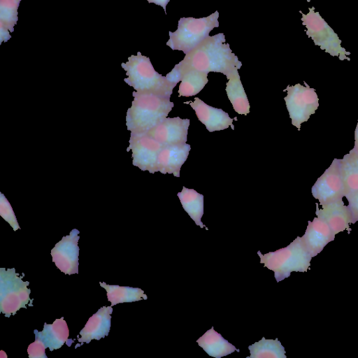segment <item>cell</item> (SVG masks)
<instances>
[{
  "instance_id": "30",
  "label": "cell",
  "mask_w": 358,
  "mask_h": 358,
  "mask_svg": "<svg viewBox=\"0 0 358 358\" xmlns=\"http://www.w3.org/2000/svg\"><path fill=\"white\" fill-rule=\"evenodd\" d=\"M183 74L179 67L176 65L166 76L168 81L175 87L179 81H181Z\"/></svg>"
},
{
  "instance_id": "22",
  "label": "cell",
  "mask_w": 358,
  "mask_h": 358,
  "mask_svg": "<svg viewBox=\"0 0 358 358\" xmlns=\"http://www.w3.org/2000/svg\"><path fill=\"white\" fill-rule=\"evenodd\" d=\"M99 284L106 289L108 300L112 306L120 303H131L148 298L143 290L138 287L111 285L101 282Z\"/></svg>"
},
{
  "instance_id": "15",
  "label": "cell",
  "mask_w": 358,
  "mask_h": 358,
  "mask_svg": "<svg viewBox=\"0 0 358 358\" xmlns=\"http://www.w3.org/2000/svg\"><path fill=\"white\" fill-rule=\"evenodd\" d=\"M189 103L194 110L199 120L206 126L208 131L224 130L229 126L234 129V120L222 109L210 106L198 97Z\"/></svg>"
},
{
  "instance_id": "10",
  "label": "cell",
  "mask_w": 358,
  "mask_h": 358,
  "mask_svg": "<svg viewBox=\"0 0 358 358\" xmlns=\"http://www.w3.org/2000/svg\"><path fill=\"white\" fill-rule=\"evenodd\" d=\"M163 145L148 134H130L127 151L131 150L132 164L150 173L156 172L159 153Z\"/></svg>"
},
{
  "instance_id": "6",
  "label": "cell",
  "mask_w": 358,
  "mask_h": 358,
  "mask_svg": "<svg viewBox=\"0 0 358 358\" xmlns=\"http://www.w3.org/2000/svg\"><path fill=\"white\" fill-rule=\"evenodd\" d=\"M302 15L301 21L306 27V35L310 38L315 45L333 57H338L340 60L350 59V52L341 46L342 41L338 34L322 18L315 7L308 8L306 14L299 11Z\"/></svg>"
},
{
  "instance_id": "4",
  "label": "cell",
  "mask_w": 358,
  "mask_h": 358,
  "mask_svg": "<svg viewBox=\"0 0 358 358\" xmlns=\"http://www.w3.org/2000/svg\"><path fill=\"white\" fill-rule=\"evenodd\" d=\"M257 254L260 263L274 272L277 282L288 278L293 271L306 272L313 257L299 236L285 248L264 255L258 251Z\"/></svg>"
},
{
  "instance_id": "16",
  "label": "cell",
  "mask_w": 358,
  "mask_h": 358,
  "mask_svg": "<svg viewBox=\"0 0 358 358\" xmlns=\"http://www.w3.org/2000/svg\"><path fill=\"white\" fill-rule=\"evenodd\" d=\"M190 149V145L187 143L163 145L158 155L156 172L172 173L176 177H180L181 166L187 159Z\"/></svg>"
},
{
  "instance_id": "26",
  "label": "cell",
  "mask_w": 358,
  "mask_h": 358,
  "mask_svg": "<svg viewBox=\"0 0 358 358\" xmlns=\"http://www.w3.org/2000/svg\"><path fill=\"white\" fill-rule=\"evenodd\" d=\"M18 0H0V23L13 32L14 26L18 20Z\"/></svg>"
},
{
  "instance_id": "21",
  "label": "cell",
  "mask_w": 358,
  "mask_h": 358,
  "mask_svg": "<svg viewBox=\"0 0 358 358\" xmlns=\"http://www.w3.org/2000/svg\"><path fill=\"white\" fill-rule=\"evenodd\" d=\"M225 90L234 110L240 115H247L250 106L238 73L228 79Z\"/></svg>"
},
{
  "instance_id": "18",
  "label": "cell",
  "mask_w": 358,
  "mask_h": 358,
  "mask_svg": "<svg viewBox=\"0 0 358 358\" xmlns=\"http://www.w3.org/2000/svg\"><path fill=\"white\" fill-rule=\"evenodd\" d=\"M34 333L50 351L60 348L69 336L67 323L63 317L55 320L52 324L45 323L41 331L35 330Z\"/></svg>"
},
{
  "instance_id": "32",
  "label": "cell",
  "mask_w": 358,
  "mask_h": 358,
  "mask_svg": "<svg viewBox=\"0 0 358 358\" xmlns=\"http://www.w3.org/2000/svg\"><path fill=\"white\" fill-rule=\"evenodd\" d=\"M147 1L149 3H154L156 5L162 6L165 11V14H166V5L168 4V3L170 1V0H147Z\"/></svg>"
},
{
  "instance_id": "7",
  "label": "cell",
  "mask_w": 358,
  "mask_h": 358,
  "mask_svg": "<svg viewBox=\"0 0 358 358\" xmlns=\"http://www.w3.org/2000/svg\"><path fill=\"white\" fill-rule=\"evenodd\" d=\"M29 284L22 280L15 268H0V309L6 317L15 315L32 301Z\"/></svg>"
},
{
  "instance_id": "2",
  "label": "cell",
  "mask_w": 358,
  "mask_h": 358,
  "mask_svg": "<svg viewBox=\"0 0 358 358\" xmlns=\"http://www.w3.org/2000/svg\"><path fill=\"white\" fill-rule=\"evenodd\" d=\"M134 99L126 115V126L131 134H145L162 122L174 104L171 96L133 92Z\"/></svg>"
},
{
  "instance_id": "14",
  "label": "cell",
  "mask_w": 358,
  "mask_h": 358,
  "mask_svg": "<svg viewBox=\"0 0 358 358\" xmlns=\"http://www.w3.org/2000/svg\"><path fill=\"white\" fill-rule=\"evenodd\" d=\"M335 236L328 224L322 217L317 216L313 221H308L301 239L314 257L320 253L329 243L334 240Z\"/></svg>"
},
{
  "instance_id": "5",
  "label": "cell",
  "mask_w": 358,
  "mask_h": 358,
  "mask_svg": "<svg viewBox=\"0 0 358 358\" xmlns=\"http://www.w3.org/2000/svg\"><path fill=\"white\" fill-rule=\"evenodd\" d=\"M218 17L219 13L216 10L201 18L181 17L176 31H169V40L166 45L173 50L187 54L206 38L214 28L219 27Z\"/></svg>"
},
{
  "instance_id": "11",
  "label": "cell",
  "mask_w": 358,
  "mask_h": 358,
  "mask_svg": "<svg viewBox=\"0 0 358 358\" xmlns=\"http://www.w3.org/2000/svg\"><path fill=\"white\" fill-rule=\"evenodd\" d=\"M79 231L74 229L64 236L51 250L52 261L64 273L72 275L78 273L80 238Z\"/></svg>"
},
{
  "instance_id": "33",
  "label": "cell",
  "mask_w": 358,
  "mask_h": 358,
  "mask_svg": "<svg viewBox=\"0 0 358 358\" xmlns=\"http://www.w3.org/2000/svg\"><path fill=\"white\" fill-rule=\"evenodd\" d=\"M353 148L358 152V120L355 130V145Z\"/></svg>"
},
{
  "instance_id": "13",
  "label": "cell",
  "mask_w": 358,
  "mask_h": 358,
  "mask_svg": "<svg viewBox=\"0 0 358 358\" xmlns=\"http://www.w3.org/2000/svg\"><path fill=\"white\" fill-rule=\"evenodd\" d=\"M322 206V208H319L318 204H316L315 214L328 224L334 234L350 230V224L355 222L351 212L348 206L344 204L343 199Z\"/></svg>"
},
{
  "instance_id": "20",
  "label": "cell",
  "mask_w": 358,
  "mask_h": 358,
  "mask_svg": "<svg viewBox=\"0 0 358 358\" xmlns=\"http://www.w3.org/2000/svg\"><path fill=\"white\" fill-rule=\"evenodd\" d=\"M184 210L194 221L195 224L201 228L205 227L201 222L203 215V196L193 189L182 187L180 192L178 193Z\"/></svg>"
},
{
  "instance_id": "24",
  "label": "cell",
  "mask_w": 358,
  "mask_h": 358,
  "mask_svg": "<svg viewBox=\"0 0 358 358\" xmlns=\"http://www.w3.org/2000/svg\"><path fill=\"white\" fill-rule=\"evenodd\" d=\"M250 355L247 358H286L285 348L278 338L266 339L264 337L249 345Z\"/></svg>"
},
{
  "instance_id": "36",
  "label": "cell",
  "mask_w": 358,
  "mask_h": 358,
  "mask_svg": "<svg viewBox=\"0 0 358 358\" xmlns=\"http://www.w3.org/2000/svg\"><path fill=\"white\" fill-rule=\"evenodd\" d=\"M19 1H21L22 0H18Z\"/></svg>"
},
{
  "instance_id": "31",
  "label": "cell",
  "mask_w": 358,
  "mask_h": 358,
  "mask_svg": "<svg viewBox=\"0 0 358 358\" xmlns=\"http://www.w3.org/2000/svg\"><path fill=\"white\" fill-rule=\"evenodd\" d=\"M8 31V28L0 23V44L3 41H8L11 38Z\"/></svg>"
},
{
  "instance_id": "35",
  "label": "cell",
  "mask_w": 358,
  "mask_h": 358,
  "mask_svg": "<svg viewBox=\"0 0 358 358\" xmlns=\"http://www.w3.org/2000/svg\"><path fill=\"white\" fill-rule=\"evenodd\" d=\"M306 1H307L308 2H310V0H306Z\"/></svg>"
},
{
  "instance_id": "12",
  "label": "cell",
  "mask_w": 358,
  "mask_h": 358,
  "mask_svg": "<svg viewBox=\"0 0 358 358\" xmlns=\"http://www.w3.org/2000/svg\"><path fill=\"white\" fill-rule=\"evenodd\" d=\"M189 119L166 117L146 134L163 145L182 144L187 142Z\"/></svg>"
},
{
  "instance_id": "23",
  "label": "cell",
  "mask_w": 358,
  "mask_h": 358,
  "mask_svg": "<svg viewBox=\"0 0 358 358\" xmlns=\"http://www.w3.org/2000/svg\"><path fill=\"white\" fill-rule=\"evenodd\" d=\"M341 164L346 195L358 190V152L352 148L341 159Z\"/></svg>"
},
{
  "instance_id": "29",
  "label": "cell",
  "mask_w": 358,
  "mask_h": 358,
  "mask_svg": "<svg viewBox=\"0 0 358 358\" xmlns=\"http://www.w3.org/2000/svg\"><path fill=\"white\" fill-rule=\"evenodd\" d=\"M345 197L348 201V207L355 223L358 221V190L346 194Z\"/></svg>"
},
{
  "instance_id": "25",
  "label": "cell",
  "mask_w": 358,
  "mask_h": 358,
  "mask_svg": "<svg viewBox=\"0 0 358 358\" xmlns=\"http://www.w3.org/2000/svg\"><path fill=\"white\" fill-rule=\"evenodd\" d=\"M208 73L194 69L186 71L179 86V96H192L200 92L207 84Z\"/></svg>"
},
{
  "instance_id": "3",
  "label": "cell",
  "mask_w": 358,
  "mask_h": 358,
  "mask_svg": "<svg viewBox=\"0 0 358 358\" xmlns=\"http://www.w3.org/2000/svg\"><path fill=\"white\" fill-rule=\"evenodd\" d=\"M121 66L126 71L127 78L124 81L136 92L153 93L171 96L174 87L168 81L166 76L157 73L150 58L142 55L140 52L136 55H131L126 63Z\"/></svg>"
},
{
  "instance_id": "28",
  "label": "cell",
  "mask_w": 358,
  "mask_h": 358,
  "mask_svg": "<svg viewBox=\"0 0 358 358\" xmlns=\"http://www.w3.org/2000/svg\"><path fill=\"white\" fill-rule=\"evenodd\" d=\"M45 349V343L39 337L36 336L35 341L31 343L27 348V353L30 358H47Z\"/></svg>"
},
{
  "instance_id": "27",
  "label": "cell",
  "mask_w": 358,
  "mask_h": 358,
  "mask_svg": "<svg viewBox=\"0 0 358 358\" xmlns=\"http://www.w3.org/2000/svg\"><path fill=\"white\" fill-rule=\"evenodd\" d=\"M0 215L8 222L14 231L20 229L19 224L13 210V208L5 196L0 193Z\"/></svg>"
},
{
  "instance_id": "19",
  "label": "cell",
  "mask_w": 358,
  "mask_h": 358,
  "mask_svg": "<svg viewBox=\"0 0 358 358\" xmlns=\"http://www.w3.org/2000/svg\"><path fill=\"white\" fill-rule=\"evenodd\" d=\"M196 342L208 355L215 358L230 355L236 350L240 351L224 338L220 334L214 330L213 327L201 336Z\"/></svg>"
},
{
  "instance_id": "8",
  "label": "cell",
  "mask_w": 358,
  "mask_h": 358,
  "mask_svg": "<svg viewBox=\"0 0 358 358\" xmlns=\"http://www.w3.org/2000/svg\"><path fill=\"white\" fill-rule=\"evenodd\" d=\"M297 83L288 85L284 98L292 124L300 130L302 123L307 122L319 107V98L315 90Z\"/></svg>"
},
{
  "instance_id": "17",
  "label": "cell",
  "mask_w": 358,
  "mask_h": 358,
  "mask_svg": "<svg viewBox=\"0 0 358 358\" xmlns=\"http://www.w3.org/2000/svg\"><path fill=\"white\" fill-rule=\"evenodd\" d=\"M111 306H103L89 318L85 326L80 332L78 342L90 343L92 340H99L107 336L110 331Z\"/></svg>"
},
{
  "instance_id": "1",
  "label": "cell",
  "mask_w": 358,
  "mask_h": 358,
  "mask_svg": "<svg viewBox=\"0 0 358 358\" xmlns=\"http://www.w3.org/2000/svg\"><path fill=\"white\" fill-rule=\"evenodd\" d=\"M184 73L189 69L210 73H221L229 79L238 73L242 63L225 43L223 33L208 36L196 47L185 55L176 64Z\"/></svg>"
},
{
  "instance_id": "9",
  "label": "cell",
  "mask_w": 358,
  "mask_h": 358,
  "mask_svg": "<svg viewBox=\"0 0 358 358\" xmlns=\"http://www.w3.org/2000/svg\"><path fill=\"white\" fill-rule=\"evenodd\" d=\"M313 196L321 206L336 201L345 196L341 159L335 158L311 189Z\"/></svg>"
},
{
  "instance_id": "34",
  "label": "cell",
  "mask_w": 358,
  "mask_h": 358,
  "mask_svg": "<svg viewBox=\"0 0 358 358\" xmlns=\"http://www.w3.org/2000/svg\"><path fill=\"white\" fill-rule=\"evenodd\" d=\"M0 354H1V355H0L1 357H2V358L3 357H7L6 355L4 354V352L3 350H1Z\"/></svg>"
}]
</instances>
